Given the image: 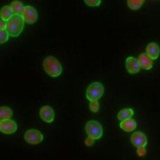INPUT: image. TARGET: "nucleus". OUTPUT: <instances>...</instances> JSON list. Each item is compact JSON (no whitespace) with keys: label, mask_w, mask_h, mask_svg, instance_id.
I'll return each instance as SVG.
<instances>
[{"label":"nucleus","mask_w":160,"mask_h":160,"mask_svg":"<svg viewBox=\"0 0 160 160\" xmlns=\"http://www.w3.org/2000/svg\"><path fill=\"white\" fill-rule=\"evenodd\" d=\"M43 67L46 74L52 78H57L62 72V64L53 56H47L43 62Z\"/></svg>","instance_id":"1"},{"label":"nucleus","mask_w":160,"mask_h":160,"mask_svg":"<svg viewBox=\"0 0 160 160\" xmlns=\"http://www.w3.org/2000/svg\"><path fill=\"white\" fill-rule=\"evenodd\" d=\"M24 20L22 15L14 14L12 17L7 22L6 30L8 31L9 35L13 38H17L22 33L24 29Z\"/></svg>","instance_id":"2"},{"label":"nucleus","mask_w":160,"mask_h":160,"mask_svg":"<svg viewBox=\"0 0 160 160\" xmlns=\"http://www.w3.org/2000/svg\"><path fill=\"white\" fill-rule=\"evenodd\" d=\"M86 132L88 136L93 138L94 140L101 139L103 134V129L102 125L95 120H91L86 125Z\"/></svg>","instance_id":"3"},{"label":"nucleus","mask_w":160,"mask_h":160,"mask_svg":"<svg viewBox=\"0 0 160 160\" xmlns=\"http://www.w3.org/2000/svg\"><path fill=\"white\" fill-rule=\"evenodd\" d=\"M103 92H104V87L102 85L101 83L95 82L88 86L86 90V98L90 102L95 101L102 96Z\"/></svg>","instance_id":"4"},{"label":"nucleus","mask_w":160,"mask_h":160,"mask_svg":"<svg viewBox=\"0 0 160 160\" xmlns=\"http://www.w3.org/2000/svg\"><path fill=\"white\" fill-rule=\"evenodd\" d=\"M44 139L42 132L36 129H29L24 133V140L29 144L37 145L39 144Z\"/></svg>","instance_id":"5"},{"label":"nucleus","mask_w":160,"mask_h":160,"mask_svg":"<svg viewBox=\"0 0 160 160\" xmlns=\"http://www.w3.org/2000/svg\"><path fill=\"white\" fill-rule=\"evenodd\" d=\"M22 16L24 22L28 24H34L38 19V14L37 10L33 6H26L24 7L22 12Z\"/></svg>","instance_id":"6"},{"label":"nucleus","mask_w":160,"mask_h":160,"mask_svg":"<svg viewBox=\"0 0 160 160\" xmlns=\"http://www.w3.org/2000/svg\"><path fill=\"white\" fill-rule=\"evenodd\" d=\"M17 124L14 120L4 119L0 121V131L5 134H12L17 131Z\"/></svg>","instance_id":"7"},{"label":"nucleus","mask_w":160,"mask_h":160,"mask_svg":"<svg viewBox=\"0 0 160 160\" xmlns=\"http://www.w3.org/2000/svg\"><path fill=\"white\" fill-rule=\"evenodd\" d=\"M131 142L134 147H145L148 143L146 135L142 132H135L132 134Z\"/></svg>","instance_id":"8"},{"label":"nucleus","mask_w":160,"mask_h":160,"mask_svg":"<svg viewBox=\"0 0 160 160\" xmlns=\"http://www.w3.org/2000/svg\"><path fill=\"white\" fill-rule=\"evenodd\" d=\"M39 116L41 119L46 123H52L55 118L54 111L50 106H43L39 110Z\"/></svg>","instance_id":"9"},{"label":"nucleus","mask_w":160,"mask_h":160,"mask_svg":"<svg viewBox=\"0 0 160 160\" xmlns=\"http://www.w3.org/2000/svg\"><path fill=\"white\" fill-rule=\"evenodd\" d=\"M126 67L127 71L130 74H136L141 69V67H140V64L138 62L137 59H135L134 57H132V56L126 59Z\"/></svg>","instance_id":"10"},{"label":"nucleus","mask_w":160,"mask_h":160,"mask_svg":"<svg viewBox=\"0 0 160 160\" xmlns=\"http://www.w3.org/2000/svg\"><path fill=\"white\" fill-rule=\"evenodd\" d=\"M146 54L149 56L151 60H157L159 57L160 48L158 45L156 43H150L146 47Z\"/></svg>","instance_id":"11"},{"label":"nucleus","mask_w":160,"mask_h":160,"mask_svg":"<svg viewBox=\"0 0 160 160\" xmlns=\"http://www.w3.org/2000/svg\"><path fill=\"white\" fill-rule=\"evenodd\" d=\"M137 60L140 64V67L143 69L149 70L153 66V60H151L146 53H141Z\"/></svg>","instance_id":"12"},{"label":"nucleus","mask_w":160,"mask_h":160,"mask_svg":"<svg viewBox=\"0 0 160 160\" xmlns=\"http://www.w3.org/2000/svg\"><path fill=\"white\" fill-rule=\"evenodd\" d=\"M137 127V123L136 121L132 118H128V119L123 120L120 123V128L125 132H132L135 130Z\"/></svg>","instance_id":"13"},{"label":"nucleus","mask_w":160,"mask_h":160,"mask_svg":"<svg viewBox=\"0 0 160 160\" xmlns=\"http://www.w3.org/2000/svg\"><path fill=\"white\" fill-rule=\"evenodd\" d=\"M13 15H14V13H13V11L12 10L11 6H6L2 7L1 11H0V18L2 21H5L7 22Z\"/></svg>","instance_id":"14"},{"label":"nucleus","mask_w":160,"mask_h":160,"mask_svg":"<svg viewBox=\"0 0 160 160\" xmlns=\"http://www.w3.org/2000/svg\"><path fill=\"white\" fill-rule=\"evenodd\" d=\"M12 10L13 11V13L16 14V15H22V12L23 9L25 6H23V4L20 1H12L11 3Z\"/></svg>","instance_id":"15"},{"label":"nucleus","mask_w":160,"mask_h":160,"mask_svg":"<svg viewBox=\"0 0 160 160\" xmlns=\"http://www.w3.org/2000/svg\"><path fill=\"white\" fill-rule=\"evenodd\" d=\"M133 116V110L132 109H124L120 110L118 114V118L120 121L132 118V117Z\"/></svg>","instance_id":"16"},{"label":"nucleus","mask_w":160,"mask_h":160,"mask_svg":"<svg viewBox=\"0 0 160 160\" xmlns=\"http://www.w3.org/2000/svg\"><path fill=\"white\" fill-rule=\"evenodd\" d=\"M12 117V110L9 107H1L0 108V119H9Z\"/></svg>","instance_id":"17"},{"label":"nucleus","mask_w":160,"mask_h":160,"mask_svg":"<svg viewBox=\"0 0 160 160\" xmlns=\"http://www.w3.org/2000/svg\"><path fill=\"white\" fill-rule=\"evenodd\" d=\"M127 6L132 10H138L144 3V0H127Z\"/></svg>","instance_id":"18"},{"label":"nucleus","mask_w":160,"mask_h":160,"mask_svg":"<svg viewBox=\"0 0 160 160\" xmlns=\"http://www.w3.org/2000/svg\"><path fill=\"white\" fill-rule=\"evenodd\" d=\"M9 33H8V31L5 29V30H0V44L2 45V44H4V43H6V41L8 40L9 38Z\"/></svg>","instance_id":"19"},{"label":"nucleus","mask_w":160,"mask_h":160,"mask_svg":"<svg viewBox=\"0 0 160 160\" xmlns=\"http://www.w3.org/2000/svg\"><path fill=\"white\" fill-rule=\"evenodd\" d=\"M89 109H91L92 112H98V110L100 109V105H99V102H98V100H95V101H91L90 102V104H89Z\"/></svg>","instance_id":"20"},{"label":"nucleus","mask_w":160,"mask_h":160,"mask_svg":"<svg viewBox=\"0 0 160 160\" xmlns=\"http://www.w3.org/2000/svg\"><path fill=\"white\" fill-rule=\"evenodd\" d=\"M85 4L89 6H98L101 5L102 1L101 0H85Z\"/></svg>","instance_id":"21"},{"label":"nucleus","mask_w":160,"mask_h":160,"mask_svg":"<svg viewBox=\"0 0 160 160\" xmlns=\"http://www.w3.org/2000/svg\"><path fill=\"white\" fill-rule=\"evenodd\" d=\"M146 149L145 147H138L137 148V155L140 157H142L144 155L146 154Z\"/></svg>","instance_id":"22"},{"label":"nucleus","mask_w":160,"mask_h":160,"mask_svg":"<svg viewBox=\"0 0 160 160\" xmlns=\"http://www.w3.org/2000/svg\"><path fill=\"white\" fill-rule=\"evenodd\" d=\"M94 139L93 138H92V137H87L86 139V141H85V143H86V146H88V147H91V146H92V144L94 143Z\"/></svg>","instance_id":"23"},{"label":"nucleus","mask_w":160,"mask_h":160,"mask_svg":"<svg viewBox=\"0 0 160 160\" xmlns=\"http://www.w3.org/2000/svg\"><path fill=\"white\" fill-rule=\"evenodd\" d=\"M6 25H7V23L5 21H0V30H5L6 29Z\"/></svg>","instance_id":"24"}]
</instances>
